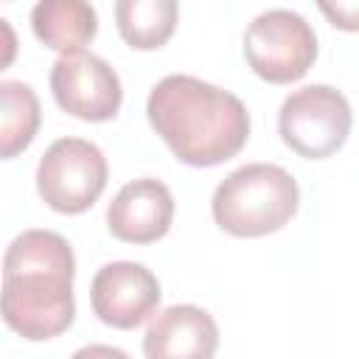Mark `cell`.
Here are the masks:
<instances>
[{
  "label": "cell",
  "instance_id": "14",
  "mask_svg": "<svg viewBox=\"0 0 359 359\" xmlns=\"http://www.w3.org/2000/svg\"><path fill=\"white\" fill-rule=\"evenodd\" d=\"M320 11L331 20L334 28H342V31H359V0L320 3Z\"/></svg>",
  "mask_w": 359,
  "mask_h": 359
},
{
  "label": "cell",
  "instance_id": "7",
  "mask_svg": "<svg viewBox=\"0 0 359 359\" xmlns=\"http://www.w3.org/2000/svg\"><path fill=\"white\" fill-rule=\"evenodd\" d=\"M56 104L81 121H109L121 109V79L109 62L95 53H62L50 67Z\"/></svg>",
  "mask_w": 359,
  "mask_h": 359
},
{
  "label": "cell",
  "instance_id": "6",
  "mask_svg": "<svg viewBox=\"0 0 359 359\" xmlns=\"http://www.w3.org/2000/svg\"><path fill=\"white\" fill-rule=\"evenodd\" d=\"M107 157L84 137H59L36 165V191L59 213H84L107 188Z\"/></svg>",
  "mask_w": 359,
  "mask_h": 359
},
{
  "label": "cell",
  "instance_id": "1",
  "mask_svg": "<svg viewBox=\"0 0 359 359\" xmlns=\"http://www.w3.org/2000/svg\"><path fill=\"white\" fill-rule=\"evenodd\" d=\"M146 115L174 157L196 168L236 157L250 137L241 98L185 73H171L151 87Z\"/></svg>",
  "mask_w": 359,
  "mask_h": 359
},
{
  "label": "cell",
  "instance_id": "10",
  "mask_svg": "<svg viewBox=\"0 0 359 359\" xmlns=\"http://www.w3.org/2000/svg\"><path fill=\"white\" fill-rule=\"evenodd\" d=\"M219 348L216 320L191 303L163 309L146 328V359H213Z\"/></svg>",
  "mask_w": 359,
  "mask_h": 359
},
{
  "label": "cell",
  "instance_id": "3",
  "mask_svg": "<svg viewBox=\"0 0 359 359\" xmlns=\"http://www.w3.org/2000/svg\"><path fill=\"white\" fill-rule=\"evenodd\" d=\"M300 205L297 180L272 163H250L230 171L213 191L216 224L238 238H258L280 230Z\"/></svg>",
  "mask_w": 359,
  "mask_h": 359
},
{
  "label": "cell",
  "instance_id": "11",
  "mask_svg": "<svg viewBox=\"0 0 359 359\" xmlns=\"http://www.w3.org/2000/svg\"><path fill=\"white\" fill-rule=\"evenodd\" d=\"M31 28L48 48L79 53L95 36L98 14L84 0H42L31 8Z\"/></svg>",
  "mask_w": 359,
  "mask_h": 359
},
{
  "label": "cell",
  "instance_id": "2",
  "mask_svg": "<svg viewBox=\"0 0 359 359\" xmlns=\"http://www.w3.org/2000/svg\"><path fill=\"white\" fill-rule=\"evenodd\" d=\"M76 258L53 230L20 233L3 255V320L22 339L42 342L70 328Z\"/></svg>",
  "mask_w": 359,
  "mask_h": 359
},
{
  "label": "cell",
  "instance_id": "13",
  "mask_svg": "<svg viewBox=\"0 0 359 359\" xmlns=\"http://www.w3.org/2000/svg\"><path fill=\"white\" fill-rule=\"evenodd\" d=\"M0 154L8 160L34 140L42 109L31 84L8 79L0 84Z\"/></svg>",
  "mask_w": 359,
  "mask_h": 359
},
{
  "label": "cell",
  "instance_id": "5",
  "mask_svg": "<svg viewBox=\"0 0 359 359\" xmlns=\"http://www.w3.org/2000/svg\"><path fill=\"white\" fill-rule=\"evenodd\" d=\"M351 104L328 84H309L286 95L278 112V132L283 143L309 160L331 157L351 135Z\"/></svg>",
  "mask_w": 359,
  "mask_h": 359
},
{
  "label": "cell",
  "instance_id": "9",
  "mask_svg": "<svg viewBox=\"0 0 359 359\" xmlns=\"http://www.w3.org/2000/svg\"><path fill=\"white\" fill-rule=\"evenodd\" d=\"M174 219V196L165 182L140 177L126 182L107 208V227L129 244H151L163 238Z\"/></svg>",
  "mask_w": 359,
  "mask_h": 359
},
{
  "label": "cell",
  "instance_id": "4",
  "mask_svg": "<svg viewBox=\"0 0 359 359\" xmlns=\"http://www.w3.org/2000/svg\"><path fill=\"white\" fill-rule=\"evenodd\" d=\"M244 59L269 84H289L309 73L317 59V34L303 14L269 8L244 31Z\"/></svg>",
  "mask_w": 359,
  "mask_h": 359
},
{
  "label": "cell",
  "instance_id": "15",
  "mask_svg": "<svg viewBox=\"0 0 359 359\" xmlns=\"http://www.w3.org/2000/svg\"><path fill=\"white\" fill-rule=\"evenodd\" d=\"M70 359H129V353L121 351V348H115V345H101V342H95V345L79 348Z\"/></svg>",
  "mask_w": 359,
  "mask_h": 359
},
{
  "label": "cell",
  "instance_id": "12",
  "mask_svg": "<svg viewBox=\"0 0 359 359\" xmlns=\"http://www.w3.org/2000/svg\"><path fill=\"white\" fill-rule=\"evenodd\" d=\"M118 34L137 50H154L168 42L177 28L174 0H118L115 3Z\"/></svg>",
  "mask_w": 359,
  "mask_h": 359
},
{
  "label": "cell",
  "instance_id": "8",
  "mask_svg": "<svg viewBox=\"0 0 359 359\" xmlns=\"http://www.w3.org/2000/svg\"><path fill=\"white\" fill-rule=\"evenodd\" d=\"M93 311L104 325L135 328L160 303V283L154 272L135 261L104 264L90 286Z\"/></svg>",
  "mask_w": 359,
  "mask_h": 359
}]
</instances>
